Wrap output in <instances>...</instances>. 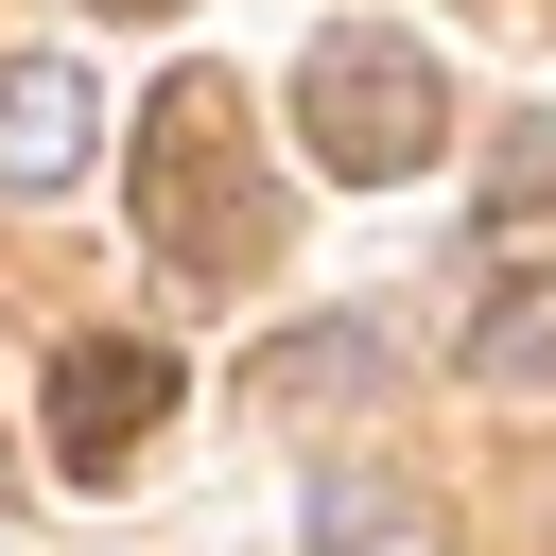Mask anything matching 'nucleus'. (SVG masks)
<instances>
[{"label": "nucleus", "instance_id": "nucleus-1", "mask_svg": "<svg viewBox=\"0 0 556 556\" xmlns=\"http://www.w3.org/2000/svg\"><path fill=\"white\" fill-rule=\"evenodd\" d=\"M295 139H313L348 191H400L417 156H452V70H434L417 35H382V17H330L313 70H295Z\"/></svg>", "mask_w": 556, "mask_h": 556}, {"label": "nucleus", "instance_id": "nucleus-2", "mask_svg": "<svg viewBox=\"0 0 556 556\" xmlns=\"http://www.w3.org/2000/svg\"><path fill=\"white\" fill-rule=\"evenodd\" d=\"M139 243H156L174 278H243V261H261V208H243V87H226V70L156 87V122H139Z\"/></svg>", "mask_w": 556, "mask_h": 556}, {"label": "nucleus", "instance_id": "nucleus-3", "mask_svg": "<svg viewBox=\"0 0 556 556\" xmlns=\"http://www.w3.org/2000/svg\"><path fill=\"white\" fill-rule=\"evenodd\" d=\"M156 417H174V365H156V348H70V365H52V469H70V486H122Z\"/></svg>", "mask_w": 556, "mask_h": 556}, {"label": "nucleus", "instance_id": "nucleus-4", "mask_svg": "<svg viewBox=\"0 0 556 556\" xmlns=\"http://www.w3.org/2000/svg\"><path fill=\"white\" fill-rule=\"evenodd\" d=\"M87 139H104L87 70H70V52H17V70H0V191H70Z\"/></svg>", "mask_w": 556, "mask_h": 556}, {"label": "nucleus", "instance_id": "nucleus-5", "mask_svg": "<svg viewBox=\"0 0 556 556\" xmlns=\"http://www.w3.org/2000/svg\"><path fill=\"white\" fill-rule=\"evenodd\" d=\"M348 382H382V330H278L261 348V400H348Z\"/></svg>", "mask_w": 556, "mask_h": 556}, {"label": "nucleus", "instance_id": "nucleus-6", "mask_svg": "<svg viewBox=\"0 0 556 556\" xmlns=\"http://www.w3.org/2000/svg\"><path fill=\"white\" fill-rule=\"evenodd\" d=\"M469 365H486V382H539V365H556V278H521V295H486V330H469Z\"/></svg>", "mask_w": 556, "mask_h": 556}, {"label": "nucleus", "instance_id": "nucleus-7", "mask_svg": "<svg viewBox=\"0 0 556 556\" xmlns=\"http://www.w3.org/2000/svg\"><path fill=\"white\" fill-rule=\"evenodd\" d=\"M556 208V122H504V156H486V226H539Z\"/></svg>", "mask_w": 556, "mask_h": 556}, {"label": "nucleus", "instance_id": "nucleus-8", "mask_svg": "<svg viewBox=\"0 0 556 556\" xmlns=\"http://www.w3.org/2000/svg\"><path fill=\"white\" fill-rule=\"evenodd\" d=\"M122 17H174V0H122Z\"/></svg>", "mask_w": 556, "mask_h": 556}]
</instances>
